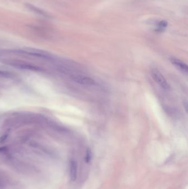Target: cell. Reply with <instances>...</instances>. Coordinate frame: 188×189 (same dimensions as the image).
Wrapping results in <instances>:
<instances>
[{
  "label": "cell",
  "instance_id": "6da1fadb",
  "mask_svg": "<svg viewBox=\"0 0 188 189\" xmlns=\"http://www.w3.org/2000/svg\"><path fill=\"white\" fill-rule=\"evenodd\" d=\"M6 63L10 66L15 67L17 69L36 72H43L44 71V69H42V68H40L39 66L34 65L32 64H29L27 62L22 61L20 60H8V61H6Z\"/></svg>",
  "mask_w": 188,
  "mask_h": 189
},
{
  "label": "cell",
  "instance_id": "7a4b0ae2",
  "mask_svg": "<svg viewBox=\"0 0 188 189\" xmlns=\"http://www.w3.org/2000/svg\"><path fill=\"white\" fill-rule=\"evenodd\" d=\"M17 52L19 54H26L29 56H32L34 57L39 58L42 59H51V55L49 54L46 51H43L41 50H38L33 48H26L19 49L17 51Z\"/></svg>",
  "mask_w": 188,
  "mask_h": 189
},
{
  "label": "cell",
  "instance_id": "3957f363",
  "mask_svg": "<svg viewBox=\"0 0 188 189\" xmlns=\"http://www.w3.org/2000/svg\"><path fill=\"white\" fill-rule=\"evenodd\" d=\"M151 74L154 80L163 89L166 90H169L170 89L169 84H168L164 76L158 69H152L151 72Z\"/></svg>",
  "mask_w": 188,
  "mask_h": 189
},
{
  "label": "cell",
  "instance_id": "277c9868",
  "mask_svg": "<svg viewBox=\"0 0 188 189\" xmlns=\"http://www.w3.org/2000/svg\"><path fill=\"white\" fill-rule=\"evenodd\" d=\"M71 77L73 81L83 85L93 86L96 84V82L92 78L84 75H72Z\"/></svg>",
  "mask_w": 188,
  "mask_h": 189
},
{
  "label": "cell",
  "instance_id": "5b68a950",
  "mask_svg": "<svg viewBox=\"0 0 188 189\" xmlns=\"http://www.w3.org/2000/svg\"><path fill=\"white\" fill-rule=\"evenodd\" d=\"M25 5L26 6L27 9H29L30 11L34 12V13H35L37 14V15L42 16L45 17V18H51V16L49 14H48L47 12H45L44 10L40 9V8L36 7V6H34V5L30 4V3H26Z\"/></svg>",
  "mask_w": 188,
  "mask_h": 189
},
{
  "label": "cell",
  "instance_id": "8992f818",
  "mask_svg": "<svg viewBox=\"0 0 188 189\" xmlns=\"http://www.w3.org/2000/svg\"><path fill=\"white\" fill-rule=\"evenodd\" d=\"M170 60V62L172 63L173 65L176 66L177 68L180 69L183 72L185 73L188 72V67L186 64L176 58H171Z\"/></svg>",
  "mask_w": 188,
  "mask_h": 189
},
{
  "label": "cell",
  "instance_id": "52a82bcc",
  "mask_svg": "<svg viewBox=\"0 0 188 189\" xmlns=\"http://www.w3.org/2000/svg\"><path fill=\"white\" fill-rule=\"evenodd\" d=\"M70 178L72 181H75L77 179V163L75 161L72 160L70 162Z\"/></svg>",
  "mask_w": 188,
  "mask_h": 189
},
{
  "label": "cell",
  "instance_id": "ba28073f",
  "mask_svg": "<svg viewBox=\"0 0 188 189\" xmlns=\"http://www.w3.org/2000/svg\"><path fill=\"white\" fill-rule=\"evenodd\" d=\"M15 75L12 72H10L7 70H4L2 69H0V78L5 79L14 78Z\"/></svg>",
  "mask_w": 188,
  "mask_h": 189
},
{
  "label": "cell",
  "instance_id": "9c48e42d",
  "mask_svg": "<svg viewBox=\"0 0 188 189\" xmlns=\"http://www.w3.org/2000/svg\"><path fill=\"white\" fill-rule=\"evenodd\" d=\"M168 22L166 21H160L158 23L157 25V29L156 30L157 31L162 32V30H164V29L167 27Z\"/></svg>",
  "mask_w": 188,
  "mask_h": 189
},
{
  "label": "cell",
  "instance_id": "30bf717a",
  "mask_svg": "<svg viewBox=\"0 0 188 189\" xmlns=\"http://www.w3.org/2000/svg\"><path fill=\"white\" fill-rule=\"evenodd\" d=\"M91 151L90 150V149H88L86 151V154L85 156V162L86 163H90L91 159Z\"/></svg>",
  "mask_w": 188,
  "mask_h": 189
}]
</instances>
